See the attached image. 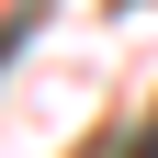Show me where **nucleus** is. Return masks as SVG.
<instances>
[{"label":"nucleus","mask_w":158,"mask_h":158,"mask_svg":"<svg viewBox=\"0 0 158 158\" xmlns=\"http://www.w3.org/2000/svg\"><path fill=\"white\" fill-rule=\"evenodd\" d=\"M135 158H158V124H147V135H135Z\"/></svg>","instance_id":"obj_1"}]
</instances>
